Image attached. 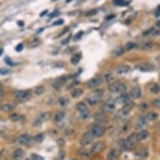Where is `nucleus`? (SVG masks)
I'll list each match as a JSON object with an SVG mask.
<instances>
[{"label":"nucleus","instance_id":"nucleus-1","mask_svg":"<svg viewBox=\"0 0 160 160\" xmlns=\"http://www.w3.org/2000/svg\"><path fill=\"white\" fill-rule=\"evenodd\" d=\"M138 143V134L136 133H132L130 134L127 138L125 141L121 140L119 142V144L121 145L122 148H124L125 150L130 151L132 150L133 148H135L136 145Z\"/></svg>","mask_w":160,"mask_h":160},{"label":"nucleus","instance_id":"nucleus-2","mask_svg":"<svg viewBox=\"0 0 160 160\" xmlns=\"http://www.w3.org/2000/svg\"><path fill=\"white\" fill-rule=\"evenodd\" d=\"M103 93L104 92L102 89H97V90H93L86 97V102L89 103L90 106L96 105V104H97L101 101V99H102Z\"/></svg>","mask_w":160,"mask_h":160},{"label":"nucleus","instance_id":"nucleus-3","mask_svg":"<svg viewBox=\"0 0 160 160\" xmlns=\"http://www.w3.org/2000/svg\"><path fill=\"white\" fill-rule=\"evenodd\" d=\"M109 90L112 93H118V94H122V93L126 92L127 90V86L122 82L115 81L112 82L111 84L109 85L108 87Z\"/></svg>","mask_w":160,"mask_h":160},{"label":"nucleus","instance_id":"nucleus-4","mask_svg":"<svg viewBox=\"0 0 160 160\" xmlns=\"http://www.w3.org/2000/svg\"><path fill=\"white\" fill-rule=\"evenodd\" d=\"M14 96L15 99L19 102H25L29 100L31 97V94L29 90H15L14 93Z\"/></svg>","mask_w":160,"mask_h":160},{"label":"nucleus","instance_id":"nucleus-5","mask_svg":"<svg viewBox=\"0 0 160 160\" xmlns=\"http://www.w3.org/2000/svg\"><path fill=\"white\" fill-rule=\"evenodd\" d=\"M89 132L92 133V135L94 138H100L104 135V133L106 132V129L102 125L96 124V125H93Z\"/></svg>","mask_w":160,"mask_h":160},{"label":"nucleus","instance_id":"nucleus-6","mask_svg":"<svg viewBox=\"0 0 160 160\" xmlns=\"http://www.w3.org/2000/svg\"><path fill=\"white\" fill-rule=\"evenodd\" d=\"M115 108H116V101L112 99V98H109L102 106V110L105 113L112 112L115 110Z\"/></svg>","mask_w":160,"mask_h":160},{"label":"nucleus","instance_id":"nucleus-7","mask_svg":"<svg viewBox=\"0 0 160 160\" xmlns=\"http://www.w3.org/2000/svg\"><path fill=\"white\" fill-rule=\"evenodd\" d=\"M104 148H105V143L102 141H99V142L93 143L92 148H90V153L93 155H97V154L102 153Z\"/></svg>","mask_w":160,"mask_h":160},{"label":"nucleus","instance_id":"nucleus-8","mask_svg":"<svg viewBox=\"0 0 160 160\" xmlns=\"http://www.w3.org/2000/svg\"><path fill=\"white\" fill-rule=\"evenodd\" d=\"M94 138H95L92 135V133L90 132H87L82 135V137L81 138V140H80V143H81V145L83 147L88 146L93 142V139H94Z\"/></svg>","mask_w":160,"mask_h":160},{"label":"nucleus","instance_id":"nucleus-9","mask_svg":"<svg viewBox=\"0 0 160 160\" xmlns=\"http://www.w3.org/2000/svg\"><path fill=\"white\" fill-rule=\"evenodd\" d=\"M50 117H51V114L49 111H45V112L41 113L35 119V121L34 122V126H39V125H41L45 121H48L50 118Z\"/></svg>","mask_w":160,"mask_h":160},{"label":"nucleus","instance_id":"nucleus-10","mask_svg":"<svg viewBox=\"0 0 160 160\" xmlns=\"http://www.w3.org/2000/svg\"><path fill=\"white\" fill-rule=\"evenodd\" d=\"M135 156L137 157V158L143 160L145 159L148 157V148H145V147H142L141 148L138 149L137 152L135 153Z\"/></svg>","mask_w":160,"mask_h":160},{"label":"nucleus","instance_id":"nucleus-11","mask_svg":"<svg viewBox=\"0 0 160 160\" xmlns=\"http://www.w3.org/2000/svg\"><path fill=\"white\" fill-rule=\"evenodd\" d=\"M148 117H147V116H142L137 122L136 128L138 130H143L146 127V125L148 124Z\"/></svg>","mask_w":160,"mask_h":160},{"label":"nucleus","instance_id":"nucleus-12","mask_svg":"<svg viewBox=\"0 0 160 160\" xmlns=\"http://www.w3.org/2000/svg\"><path fill=\"white\" fill-rule=\"evenodd\" d=\"M102 82V80L98 77H94V78L90 79L87 81V86L89 88H95L99 86Z\"/></svg>","mask_w":160,"mask_h":160},{"label":"nucleus","instance_id":"nucleus-13","mask_svg":"<svg viewBox=\"0 0 160 160\" xmlns=\"http://www.w3.org/2000/svg\"><path fill=\"white\" fill-rule=\"evenodd\" d=\"M65 82H66V77L65 76H61L59 79L55 80V81L53 82L52 86H53V87H54V89L59 90H60L61 86H62Z\"/></svg>","mask_w":160,"mask_h":160},{"label":"nucleus","instance_id":"nucleus-14","mask_svg":"<svg viewBox=\"0 0 160 160\" xmlns=\"http://www.w3.org/2000/svg\"><path fill=\"white\" fill-rule=\"evenodd\" d=\"M16 107L15 104L9 102V103H5L4 105L1 106V110L4 112H10L13 110H14V108Z\"/></svg>","mask_w":160,"mask_h":160},{"label":"nucleus","instance_id":"nucleus-15","mask_svg":"<svg viewBox=\"0 0 160 160\" xmlns=\"http://www.w3.org/2000/svg\"><path fill=\"white\" fill-rule=\"evenodd\" d=\"M130 95H131V97L133 99H138V98H139L142 96V90H141L140 87L136 86L132 89Z\"/></svg>","mask_w":160,"mask_h":160},{"label":"nucleus","instance_id":"nucleus-16","mask_svg":"<svg viewBox=\"0 0 160 160\" xmlns=\"http://www.w3.org/2000/svg\"><path fill=\"white\" fill-rule=\"evenodd\" d=\"M129 71H130V67L128 65H120L117 68L116 72L117 75H119V76H122V75L128 73Z\"/></svg>","mask_w":160,"mask_h":160},{"label":"nucleus","instance_id":"nucleus-17","mask_svg":"<svg viewBox=\"0 0 160 160\" xmlns=\"http://www.w3.org/2000/svg\"><path fill=\"white\" fill-rule=\"evenodd\" d=\"M119 152L117 148H111L110 152L107 154V159L108 160H116L118 157Z\"/></svg>","mask_w":160,"mask_h":160},{"label":"nucleus","instance_id":"nucleus-18","mask_svg":"<svg viewBox=\"0 0 160 160\" xmlns=\"http://www.w3.org/2000/svg\"><path fill=\"white\" fill-rule=\"evenodd\" d=\"M29 141V135L27 133H24V134L20 135L18 138V143L21 145H25L28 143Z\"/></svg>","mask_w":160,"mask_h":160},{"label":"nucleus","instance_id":"nucleus-19","mask_svg":"<svg viewBox=\"0 0 160 160\" xmlns=\"http://www.w3.org/2000/svg\"><path fill=\"white\" fill-rule=\"evenodd\" d=\"M132 104L131 103V102L127 103V104H124V106H122V115L123 116L128 115V113L132 110Z\"/></svg>","mask_w":160,"mask_h":160},{"label":"nucleus","instance_id":"nucleus-20","mask_svg":"<svg viewBox=\"0 0 160 160\" xmlns=\"http://www.w3.org/2000/svg\"><path fill=\"white\" fill-rule=\"evenodd\" d=\"M118 102L119 103H122V104H127L130 102V97H129V95L127 94V93H122V94H121V96L119 97L118 99Z\"/></svg>","mask_w":160,"mask_h":160},{"label":"nucleus","instance_id":"nucleus-21","mask_svg":"<svg viewBox=\"0 0 160 160\" xmlns=\"http://www.w3.org/2000/svg\"><path fill=\"white\" fill-rule=\"evenodd\" d=\"M138 69L143 71H152L154 70V67L152 65L148 63H144L141 64L140 65H138Z\"/></svg>","mask_w":160,"mask_h":160},{"label":"nucleus","instance_id":"nucleus-22","mask_svg":"<svg viewBox=\"0 0 160 160\" xmlns=\"http://www.w3.org/2000/svg\"><path fill=\"white\" fill-rule=\"evenodd\" d=\"M149 137V132L147 131V130H141V131L138 133V141H143V140H146L147 138Z\"/></svg>","mask_w":160,"mask_h":160},{"label":"nucleus","instance_id":"nucleus-23","mask_svg":"<svg viewBox=\"0 0 160 160\" xmlns=\"http://www.w3.org/2000/svg\"><path fill=\"white\" fill-rule=\"evenodd\" d=\"M24 156V151L21 148H18L13 153V158L14 160H21Z\"/></svg>","mask_w":160,"mask_h":160},{"label":"nucleus","instance_id":"nucleus-24","mask_svg":"<svg viewBox=\"0 0 160 160\" xmlns=\"http://www.w3.org/2000/svg\"><path fill=\"white\" fill-rule=\"evenodd\" d=\"M9 118L12 122H20L25 119V116L22 115V114L14 113V114H12V115H10Z\"/></svg>","mask_w":160,"mask_h":160},{"label":"nucleus","instance_id":"nucleus-25","mask_svg":"<svg viewBox=\"0 0 160 160\" xmlns=\"http://www.w3.org/2000/svg\"><path fill=\"white\" fill-rule=\"evenodd\" d=\"M81 60V53H76V54L73 55V56L71 57V62L72 65H76L80 62V60Z\"/></svg>","mask_w":160,"mask_h":160},{"label":"nucleus","instance_id":"nucleus-26","mask_svg":"<svg viewBox=\"0 0 160 160\" xmlns=\"http://www.w3.org/2000/svg\"><path fill=\"white\" fill-rule=\"evenodd\" d=\"M76 110L79 111L80 113L81 112H83V111L88 110L87 106H86V104L83 102H78L76 105Z\"/></svg>","mask_w":160,"mask_h":160},{"label":"nucleus","instance_id":"nucleus-27","mask_svg":"<svg viewBox=\"0 0 160 160\" xmlns=\"http://www.w3.org/2000/svg\"><path fill=\"white\" fill-rule=\"evenodd\" d=\"M65 112L62 111H58V112L55 114V121L56 122H61L64 120V118H65Z\"/></svg>","mask_w":160,"mask_h":160},{"label":"nucleus","instance_id":"nucleus-28","mask_svg":"<svg viewBox=\"0 0 160 160\" xmlns=\"http://www.w3.org/2000/svg\"><path fill=\"white\" fill-rule=\"evenodd\" d=\"M83 94V90L81 88H76L73 90V92H71V97L74 98H78Z\"/></svg>","mask_w":160,"mask_h":160},{"label":"nucleus","instance_id":"nucleus-29","mask_svg":"<svg viewBox=\"0 0 160 160\" xmlns=\"http://www.w3.org/2000/svg\"><path fill=\"white\" fill-rule=\"evenodd\" d=\"M104 81L106 82V83H110V82H113V76L112 75L110 74V73H106V74H104L103 76H102V79Z\"/></svg>","mask_w":160,"mask_h":160},{"label":"nucleus","instance_id":"nucleus-30","mask_svg":"<svg viewBox=\"0 0 160 160\" xmlns=\"http://www.w3.org/2000/svg\"><path fill=\"white\" fill-rule=\"evenodd\" d=\"M39 44H40V39L38 38L33 39L32 40L29 42V47L30 48H35L37 46H39Z\"/></svg>","mask_w":160,"mask_h":160},{"label":"nucleus","instance_id":"nucleus-31","mask_svg":"<svg viewBox=\"0 0 160 160\" xmlns=\"http://www.w3.org/2000/svg\"><path fill=\"white\" fill-rule=\"evenodd\" d=\"M153 47V44L152 43L151 41H147L144 42L143 44H142V50H145V51H148V50H150Z\"/></svg>","mask_w":160,"mask_h":160},{"label":"nucleus","instance_id":"nucleus-32","mask_svg":"<svg viewBox=\"0 0 160 160\" xmlns=\"http://www.w3.org/2000/svg\"><path fill=\"white\" fill-rule=\"evenodd\" d=\"M58 102L61 106H65L68 105L69 102H70V100H69V98L66 97H60V99H59Z\"/></svg>","mask_w":160,"mask_h":160},{"label":"nucleus","instance_id":"nucleus-33","mask_svg":"<svg viewBox=\"0 0 160 160\" xmlns=\"http://www.w3.org/2000/svg\"><path fill=\"white\" fill-rule=\"evenodd\" d=\"M150 90L152 93H153V94H158L160 92V86L158 84L154 83L153 86L150 87Z\"/></svg>","mask_w":160,"mask_h":160},{"label":"nucleus","instance_id":"nucleus-34","mask_svg":"<svg viewBox=\"0 0 160 160\" xmlns=\"http://www.w3.org/2000/svg\"><path fill=\"white\" fill-rule=\"evenodd\" d=\"M137 44L135 43V42H127V43L125 44V49H126L127 50H132L133 49H136L137 48Z\"/></svg>","mask_w":160,"mask_h":160},{"label":"nucleus","instance_id":"nucleus-35","mask_svg":"<svg viewBox=\"0 0 160 160\" xmlns=\"http://www.w3.org/2000/svg\"><path fill=\"white\" fill-rule=\"evenodd\" d=\"M44 90H45V88L44 86H39L35 87V89H34V93H35L37 96H40L44 92Z\"/></svg>","mask_w":160,"mask_h":160},{"label":"nucleus","instance_id":"nucleus-36","mask_svg":"<svg viewBox=\"0 0 160 160\" xmlns=\"http://www.w3.org/2000/svg\"><path fill=\"white\" fill-rule=\"evenodd\" d=\"M124 53V49L122 46H118L117 47L115 50L113 51V54L116 55V56H120V55H122Z\"/></svg>","mask_w":160,"mask_h":160},{"label":"nucleus","instance_id":"nucleus-37","mask_svg":"<svg viewBox=\"0 0 160 160\" xmlns=\"http://www.w3.org/2000/svg\"><path fill=\"white\" fill-rule=\"evenodd\" d=\"M158 113L154 112V111H151V112H149L148 115H147V117H148V120H150V121H154V120H156L158 118Z\"/></svg>","mask_w":160,"mask_h":160},{"label":"nucleus","instance_id":"nucleus-38","mask_svg":"<svg viewBox=\"0 0 160 160\" xmlns=\"http://www.w3.org/2000/svg\"><path fill=\"white\" fill-rule=\"evenodd\" d=\"M34 139H35V141L37 143H42L43 141L44 140V133H38L35 138H34Z\"/></svg>","mask_w":160,"mask_h":160},{"label":"nucleus","instance_id":"nucleus-39","mask_svg":"<svg viewBox=\"0 0 160 160\" xmlns=\"http://www.w3.org/2000/svg\"><path fill=\"white\" fill-rule=\"evenodd\" d=\"M113 4L117 6H125L127 4V0H113Z\"/></svg>","mask_w":160,"mask_h":160},{"label":"nucleus","instance_id":"nucleus-40","mask_svg":"<svg viewBox=\"0 0 160 160\" xmlns=\"http://www.w3.org/2000/svg\"><path fill=\"white\" fill-rule=\"evenodd\" d=\"M80 117H81L83 120L88 119V118H89V117H90V111H89V110H86V111H83V112H81V113H80Z\"/></svg>","mask_w":160,"mask_h":160},{"label":"nucleus","instance_id":"nucleus-41","mask_svg":"<svg viewBox=\"0 0 160 160\" xmlns=\"http://www.w3.org/2000/svg\"><path fill=\"white\" fill-rule=\"evenodd\" d=\"M31 159L32 160H44V158H43V157L39 156V155H38V154H36V153H32Z\"/></svg>","mask_w":160,"mask_h":160},{"label":"nucleus","instance_id":"nucleus-42","mask_svg":"<svg viewBox=\"0 0 160 160\" xmlns=\"http://www.w3.org/2000/svg\"><path fill=\"white\" fill-rule=\"evenodd\" d=\"M79 155H81L82 157H85V158H87V157H89V153H88L87 151H86L85 149H81L79 152Z\"/></svg>","mask_w":160,"mask_h":160},{"label":"nucleus","instance_id":"nucleus-43","mask_svg":"<svg viewBox=\"0 0 160 160\" xmlns=\"http://www.w3.org/2000/svg\"><path fill=\"white\" fill-rule=\"evenodd\" d=\"M153 103V105L155 107L160 109V99H154Z\"/></svg>","mask_w":160,"mask_h":160},{"label":"nucleus","instance_id":"nucleus-44","mask_svg":"<svg viewBox=\"0 0 160 160\" xmlns=\"http://www.w3.org/2000/svg\"><path fill=\"white\" fill-rule=\"evenodd\" d=\"M148 107V104H147V103H142V104H140V105H139V108L141 109V110H143V111L147 110Z\"/></svg>","mask_w":160,"mask_h":160},{"label":"nucleus","instance_id":"nucleus-45","mask_svg":"<svg viewBox=\"0 0 160 160\" xmlns=\"http://www.w3.org/2000/svg\"><path fill=\"white\" fill-rule=\"evenodd\" d=\"M64 151H60V153H59V159L58 160H64V158H65V154H64Z\"/></svg>","mask_w":160,"mask_h":160},{"label":"nucleus","instance_id":"nucleus-46","mask_svg":"<svg viewBox=\"0 0 160 160\" xmlns=\"http://www.w3.org/2000/svg\"><path fill=\"white\" fill-rule=\"evenodd\" d=\"M8 73H9V70H8V69H1L0 70V74L1 75H6Z\"/></svg>","mask_w":160,"mask_h":160},{"label":"nucleus","instance_id":"nucleus-47","mask_svg":"<svg viewBox=\"0 0 160 160\" xmlns=\"http://www.w3.org/2000/svg\"><path fill=\"white\" fill-rule=\"evenodd\" d=\"M63 23H64L63 19H59V20L55 21V22L53 23V25H62Z\"/></svg>","mask_w":160,"mask_h":160},{"label":"nucleus","instance_id":"nucleus-48","mask_svg":"<svg viewBox=\"0 0 160 160\" xmlns=\"http://www.w3.org/2000/svg\"><path fill=\"white\" fill-rule=\"evenodd\" d=\"M57 143L60 146H62L64 145V143H65V141H64V139H62V138H60V139L57 140Z\"/></svg>","mask_w":160,"mask_h":160},{"label":"nucleus","instance_id":"nucleus-49","mask_svg":"<svg viewBox=\"0 0 160 160\" xmlns=\"http://www.w3.org/2000/svg\"><path fill=\"white\" fill-rule=\"evenodd\" d=\"M22 50H23V44H22L17 45V47H16V50H17V51H21Z\"/></svg>","mask_w":160,"mask_h":160},{"label":"nucleus","instance_id":"nucleus-50","mask_svg":"<svg viewBox=\"0 0 160 160\" xmlns=\"http://www.w3.org/2000/svg\"><path fill=\"white\" fill-rule=\"evenodd\" d=\"M3 96H4V90H3V87L0 86V98H1Z\"/></svg>","mask_w":160,"mask_h":160},{"label":"nucleus","instance_id":"nucleus-51","mask_svg":"<svg viewBox=\"0 0 160 160\" xmlns=\"http://www.w3.org/2000/svg\"><path fill=\"white\" fill-rule=\"evenodd\" d=\"M81 34H82V32H81V33H78V34H77V35L75 37V39H76V40H77V39H78V38L80 37V38H81Z\"/></svg>","mask_w":160,"mask_h":160},{"label":"nucleus","instance_id":"nucleus-52","mask_svg":"<svg viewBox=\"0 0 160 160\" xmlns=\"http://www.w3.org/2000/svg\"><path fill=\"white\" fill-rule=\"evenodd\" d=\"M156 25H157V26H158V27H160V20H158V22H157Z\"/></svg>","mask_w":160,"mask_h":160},{"label":"nucleus","instance_id":"nucleus-53","mask_svg":"<svg viewBox=\"0 0 160 160\" xmlns=\"http://www.w3.org/2000/svg\"><path fill=\"white\" fill-rule=\"evenodd\" d=\"M18 25H21V26H23V25H24L22 22H18Z\"/></svg>","mask_w":160,"mask_h":160},{"label":"nucleus","instance_id":"nucleus-54","mask_svg":"<svg viewBox=\"0 0 160 160\" xmlns=\"http://www.w3.org/2000/svg\"><path fill=\"white\" fill-rule=\"evenodd\" d=\"M2 52H3V50H0V55H2Z\"/></svg>","mask_w":160,"mask_h":160},{"label":"nucleus","instance_id":"nucleus-55","mask_svg":"<svg viewBox=\"0 0 160 160\" xmlns=\"http://www.w3.org/2000/svg\"><path fill=\"white\" fill-rule=\"evenodd\" d=\"M158 13H159V14H160V6L158 7Z\"/></svg>","mask_w":160,"mask_h":160},{"label":"nucleus","instance_id":"nucleus-56","mask_svg":"<svg viewBox=\"0 0 160 160\" xmlns=\"http://www.w3.org/2000/svg\"><path fill=\"white\" fill-rule=\"evenodd\" d=\"M159 131H160V124H159Z\"/></svg>","mask_w":160,"mask_h":160},{"label":"nucleus","instance_id":"nucleus-57","mask_svg":"<svg viewBox=\"0 0 160 160\" xmlns=\"http://www.w3.org/2000/svg\"><path fill=\"white\" fill-rule=\"evenodd\" d=\"M53 1H56V0H53Z\"/></svg>","mask_w":160,"mask_h":160}]
</instances>
